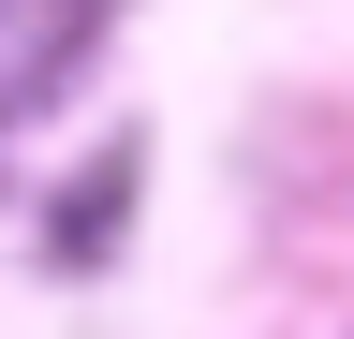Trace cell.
Returning a JSON list of instances; mask_svg holds the SVG:
<instances>
[{
  "label": "cell",
  "mask_w": 354,
  "mask_h": 339,
  "mask_svg": "<svg viewBox=\"0 0 354 339\" xmlns=\"http://www.w3.org/2000/svg\"><path fill=\"white\" fill-rule=\"evenodd\" d=\"M104 15H118V0H0V133H15V118H44V104L88 74Z\"/></svg>",
  "instance_id": "obj_1"
}]
</instances>
